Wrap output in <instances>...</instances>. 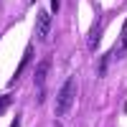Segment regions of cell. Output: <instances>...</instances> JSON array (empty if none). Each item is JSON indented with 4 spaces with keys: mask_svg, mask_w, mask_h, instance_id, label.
I'll use <instances>...</instances> for the list:
<instances>
[{
    "mask_svg": "<svg viewBox=\"0 0 127 127\" xmlns=\"http://www.w3.org/2000/svg\"><path fill=\"white\" fill-rule=\"evenodd\" d=\"M74 97H76V79H74V76H69L66 81L61 84L59 94H56V107H54L56 117H64V114H66V112L71 109V104H74Z\"/></svg>",
    "mask_w": 127,
    "mask_h": 127,
    "instance_id": "cell-1",
    "label": "cell"
},
{
    "mask_svg": "<svg viewBox=\"0 0 127 127\" xmlns=\"http://www.w3.org/2000/svg\"><path fill=\"white\" fill-rule=\"evenodd\" d=\"M46 74H48V59H43L36 66V74H33V81H36V87H38V99L43 102V79H46Z\"/></svg>",
    "mask_w": 127,
    "mask_h": 127,
    "instance_id": "cell-2",
    "label": "cell"
},
{
    "mask_svg": "<svg viewBox=\"0 0 127 127\" xmlns=\"http://www.w3.org/2000/svg\"><path fill=\"white\" fill-rule=\"evenodd\" d=\"M48 31H51V15L46 13V10H41L38 18H36V36L38 38H46Z\"/></svg>",
    "mask_w": 127,
    "mask_h": 127,
    "instance_id": "cell-3",
    "label": "cell"
},
{
    "mask_svg": "<svg viewBox=\"0 0 127 127\" xmlns=\"http://www.w3.org/2000/svg\"><path fill=\"white\" fill-rule=\"evenodd\" d=\"M99 36H102V20L97 18V20H94V26H92V33H89V41H87L89 51H97V46H99Z\"/></svg>",
    "mask_w": 127,
    "mask_h": 127,
    "instance_id": "cell-4",
    "label": "cell"
},
{
    "mask_svg": "<svg viewBox=\"0 0 127 127\" xmlns=\"http://www.w3.org/2000/svg\"><path fill=\"white\" fill-rule=\"evenodd\" d=\"M117 59H122L125 54H127V20H125V26H122V36H120V41H117Z\"/></svg>",
    "mask_w": 127,
    "mask_h": 127,
    "instance_id": "cell-5",
    "label": "cell"
},
{
    "mask_svg": "<svg viewBox=\"0 0 127 127\" xmlns=\"http://www.w3.org/2000/svg\"><path fill=\"white\" fill-rule=\"evenodd\" d=\"M31 59H33V46H28V48H26L23 61H20V66H18V71H15V76H13V79H18V76H20V71H23V69L28 66V64H31Z\"/></svg>",
    "mask_w": 127,
    "mask_h": 127,
    "instance_id": "cell-6",
    "label": "cell"
},
{
    "mask_svg": "<svg viewBox=\"0 0 127 127\" xmlns=\"http://www.w3.org/2000/svg\"><path fill=\"white\" fill-rule=\"evenodd\" d=\"M109 54H104L102 59H99V69H97V74H99V76H104V74H107V66H109Z\"/></svg>",
    "mask_w": 127,
    "mask_h": 127,
    "instance_id": "cell-7",
    "label": "cell"
},
{
    "mask_svg": "<svg viewBox=\"0 0 127 127\" xmlns=\"http://www.w3.org/2000/svg\"><path fill=\"white\" fill-rule=\"evenodd\" d=\"M10 104V94H5V97H0V112H3L5 107Z\"/></svg>",
    "mask_w": 127,
    "mask_h": 127,
    "instance_id": "cell-8",
    "label": "cell"
},
{
    "mask_svg": "<svg viewBox=\"0 0 127 127\" xmlns=\"http://www.w3.org/2000/svg\"><path fill=\"white\" fill-rule=\"evenodd\" d=\"M59 8H61V5H59V0H51V10H54V13H56Z\"/></svg>",
    "mask_w": 127,
    "mask_h": 127,
    "instance_id": "cell-9",
    "label": "cell"
},
{
    "mask_svg": "<svg viewBox=\"0 0 127 127\" xmlns=\"http://www.w3.org/2000/svg\"><path fill=\"white\" fill-rule=\"evenodd\" d=\"M10 127H20V117H13V125Z\"/></svg>",
    "mask_w": 127,
    "mask_h": 127,
    "instance_id": "cell-10",
    "label": "cell"
},
{
    "mask_svg": "<svg viewBox=\"0 0 127 127\" xmlns=\"http://www.w3.org/2000/svg\"><path fill=\"white\" fill-rule=\"evenodd\" d=\"M31 3H36V0H31Z\"/></svg>",
    "mask_w": 127,
    "mask_h": 127,
    "instance_id": "cell-11",
    "label": "cell"
}]
</instances>
